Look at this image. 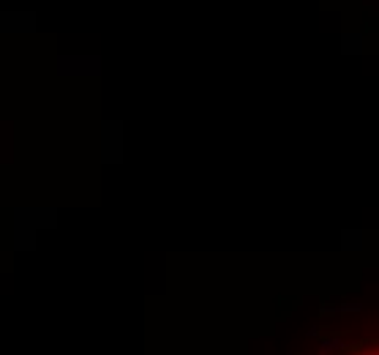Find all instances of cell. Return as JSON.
<instances>
[{
    "mask_svg": "<svg viewBox=\"0 0 379 355\" xmlns=\"http://www.w3.org/2000/svg\"><path fill=\"white\" fill-rule=\"evenodd\" d=\"M358 355H379V350H360Z\"/></svg>",
    "mask_w": 379,
    "mask_h": 355,
    "instance_id": "1",
    "label": "cell"
}]
</instances>
